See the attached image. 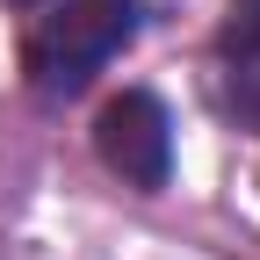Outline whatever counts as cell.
Instances as JSON below:
<instances>
[{
	"instance_id": "1",
	"label": "cell",
	"mask_w": 260,
	"mask_h": 260,
	"mask_svg": "<svg viewBox=\"0 0 260 260\" xmlns=\"http://www.w3.org/2000/svg\"><path fill=\"white\" fill-rule=\"evenodd\" d=\"M130 29H138V0H58L22 44L29 87L37 94H80L130 44Z\"/></svg>"
},
{
	"instance_id": "2",
	"label": "cell",
	"mask_w": 260,
	"mask_h": 260,
	"mask_svg": "<svg viewBox=\"0 0 260 260\" xmlns=\"http://www.w3.org/2000/svg\"><path fill=\"white\" fill-rule=\"evenodd\" d=\"M94 152L130 188H167V174H174V123L159 109V94H145V87L116 94L102 109V123H94Z\"/></svg>"
},
{
	"instance_id": "3",
	"label": "cell",
	"mask_w": 260,
	"mask_h": 260,
	"mask_svg": "<svg viewBox=\"0 0 260 260\" xmlns=\"http://www.w3.org/2000/svg\"><path fill=\"white\" fill-rule=\"evenodd\" d=\"M210 87H217V109L260 130V0H232L217 22V44H210Z\"/></svg>"
}]
</instances>
